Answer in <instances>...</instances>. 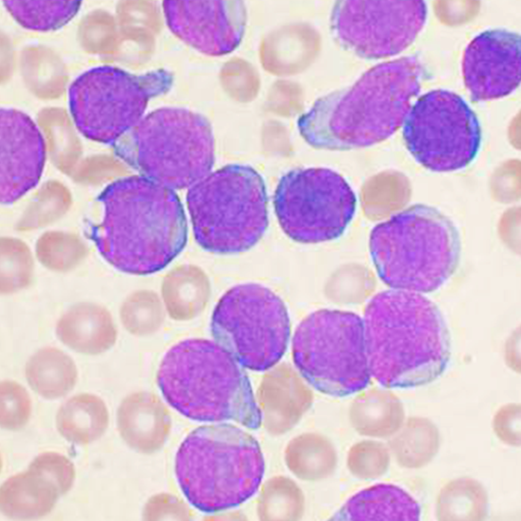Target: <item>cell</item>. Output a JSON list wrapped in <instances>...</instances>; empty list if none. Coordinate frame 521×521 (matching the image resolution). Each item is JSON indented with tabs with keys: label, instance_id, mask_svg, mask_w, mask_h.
I'll return each mask as SVG.
<instances>
[{
	"label": "cell",
	"instance_id": "obj_27",
	"mask_svg": "<svg viewBox=\"0 0 521 521\" xmlns=\"http://www.w3.org/2000/svg\"><path fill=\"white\" fill-rule=\"evenodd\" d=\"M186 506L176 497L166 494L157 495L146 504L144 516L157 519L160 517H188Z\"/></svg>",
	"mask_w": 521,
	"mask_h": 521
},
{
	"label": "cell",
	"instance_id": "obj_15",
	"mask_svg": "<svg viewBox=\"0 0 521 521\" xmlns=\"http://www.w3.org/2000/svg\"><path fill=\"white\" fill-rule=\"evenodd\" d=\"M109 423V414L103 400L83 393L73 396L60 408L56 417L60 433L67 440L86 445L99 439Z\"/></svg>",
	"mask_w": 521,
	"mask_h": 521
},
{
	"label": "cell",
	"instance_id": "obj_19",
	"mask_svg": "<svg viewBox=\"0 0 521 521\" xmlns=\"http://www.w3.org/2000/svg\"><path fill=\"white\" fill-rule=\"evenodd\" d=\"M488 496L483 484L469 477L453 479L443 486L436 502L439 521H482L488 514Z\"/></svg>",
	"mask_w": 521,
	"mask_h": 521
},
{
	"label": "cell",
	"instance_id": "obj_12",
	"mask_svg": "<svg viewBox=\"0 0 521 521\" xmlns=\"http://www.w3.org/2000/svg\"><path fill=\"white\" fill-rule=\"evenodd\" d=\"M60 496L55 484L28 468L2 484L0 509L4 515L12 519L40 518L50 512Z\"/></svg>",
	"mask_w": 521,
	"mask_h": 521
},
{
	"label": "cell",
	"instance_id": "obj_10",
	"mask_svg": "<svg viewBox=\"0 0 521 521\" xmlns=\"http://www.w3.org/2000/svg\"><path fill=\"white\" fill-rule=\"evenodd\" d=\"M119 432L131 448L152 453L164 444L171 427L169 411L153 393L139 391L127 395L117 413Z\"/></svg>",
	"mask_w": 521,
	"mask_h": 521
},
{
	"label": "cell",
	"instance_id": "obj_24",
	"mask_svg": "<svg viewBox=\"0 0 521 521\" xmlns=\"http://www.w3.org/2000/svg\"><path fill=\"white\" fill-rule=\"evenodd\" d=\"M0 424L6 429L22 428L28 421L31 413L30 396L21 385L11 381L0 384Z\"/></svg>",
	"mask_w": 521,
	"mask_h": 521
},
{
	"label": "cell",
	"instance_id": "obj_5",
	"mask_svg": "<svg viewBox=\"0 0 521 521\" xmlns=\"http://www.w3.org/2000/svg\"><path fill=\"white\" fill-rule=\"evenodd\" d=\"M408 145L424 166L437 171L461 168L477 152V118L458 95L433 90L423 95L404 127Z\"/></svg>",
	"mask_w": 521,
	"mask_h": 521
},
{
	"label": "cell",
	"instance_id": "obj_8",
	"mask_svg": "<svg viewBox=\"0 0 521 521\" xmlns=\"http://www.w3.org/2000/svg\"><path fill=\"white\" fill-rule=\"evenodd\" d=\"M417 212L407 211L377 225L369 240L371 256L381 279L393 289L420 286L423 272V233Z\"/></svg>",
	"mask_w": 521,
	"mask_h": 521
},
{
	"label": "cell",
	"instance_id": "obj_3",
	"mask_svg": "<svg viewBox=\"0 0 521 521\" xmlns=\"http://www.w3.org/2000/svg\"><path fill=\"white\" fill-rule=\"evenodd\" d=\"M293 356L306 381L330 396L361 391L371 377L363 320L351 312L322 309L305 317L294 335Z\"/></svg>",
	"mask_w": 521,
	"mask_h": 521
},
{
	"label": "cell",
	"instance_id": "obj_2",
	"mask_svg": "<svg viewBox=\"0 0 521 521\" xmlns=\"http://www.w3.org/2000/svg\"><path fill=\"white\" fill-rule=\"evenodd\" d=\"M179 485L189 503L205 513L238 506L257 491L264 472L259 445L235 425L215 424L193 429L175 458Z\"/></svg>",
	"mask_w": 521,
	"mask_h": 521
},
{
	"label": "cell",
	"instance_id": "obj_26",
	"mask_svg": "<svg viewBox=\"0 0 521 521\" xmlns=\"http://www.w3.org/2000/svg\"><path fill=\"white\" fill-rule=\"evenodd\" d=\"M519 411L505 408L495 415L493 422L494 431L503 443L512 447L521 445Z\"/></svg>",
	"mask_w": 521,
	"mask_h": 521
},
{
	"label": "cell",
	"instance_id": "obj_13",
	"mask_svg": "<svg viewBox=\"0 0 521 521\" xmlns=\"http://www.w3.org/2000/svg\"><path fill=\"white\" fill-rule=\"evenodd\" d=\"M56 330L64 344L88 355L108 350L115 344L118 336L110 313L93 305H81L70 310L60 320Z\"/></svg>",
	"mask_w": 521,
	"mask_h": 521
},
{
	"label": "cell",
	"instance_id": "obj_4",
	"mask_svg": "<svg viewBox=\"0 0 521 521\" xmlns=\"http://www.w3.org/2000/svg\"><path fill=\"white\" fill-rule=\"evenodd\" d=\"M214 340L242 367L267 370L283 356L290 323L281 299L256 283L233 287L220 298L211 317Z\"/></svg>",
	"mask_w": 521,
	"mask_h": 521
},
{
	"label": "cell",
	"instance_id": "obj_6",
	"mask_svg": "<svg viewBox=\"0 0 521 521\" xmlns=\"http://www.w3.org/2000/svg\"><path fill=\"white\" fill-rule=\"evenodd\" d=\"M418 299L393 289L375 296L363 320L371 375L389 388L413 383L419 362Z\"/></svg>",
	"mask_w": 521,
	"mask_h": 521
},
{
	"label": "cell",
	"instance_id": "obj_16",
	"mask_svg": "<svg viewBox=\"0 0 521 521\" xmlns=\"http://www.w3.org/2000/svg\"><path fill=\"white\" fill-rule=\"evenodd\" d=\"M25 375L31 388L47 399L62 397L75 385L77 371L72 359L54 348L40 350L27 361Z\"/></svg>",
	"mask_w": 521,
	"mask_h": 521
},
{
	"label": "cell",
	"instance_id": "obj_9",
	"mask_svg": "<svg viewBox=\"0 0 521 521\" xmlns=\"http://www.w3.org/2000/svg\"><path fill=\"white\" fill-rule=\"evenodd\" d=\"M276 209L281 227L290 238L316 243L343 233L353 216L355 201L352 195H307L278 199Z\"/></svg>",
	"mask_w": 521,
	"mask_h": 521
},
{
	"label": "cell",
	"instance_id": "obj_20",
	"mask_svg": "<svg viewBox=\"0 0 521 521\" xmlns=\"http://www.w3.org/2000/svg\"><path fill=\"white\" fill-rule=\"evenodd\" d=\"M4 7L23 27L39 32L61 28L77 14L80 1H4Z\"/></svg>",
	"mask_w": 521,
	"mask_h": 521
},
{
	"label": "cell",
	"instance_id": "obj_23",
	"mask_svg": "<svg viewBox=\"0 0 521 521\" xmlns=\"http://www.w3.org/2000/svg\"><path fill=\"white\" fill-rule=\"evenodd\" d=\"M120 318L128 333L135 336L144 337L155 333L161 328L165 313L156 297L133 298L122 307Z\"/></svg>",
	"mask_w": 521,
	"mask_h": 521
},
{
	"label": "cell",
	"instance_id": "obj_22",
	"mask_svg": "<svg viewBox=\"0 0 521 521\" xmlns=\"http://www.w3.org/2000/svg\"><path fill=\"white\" fill-rule=\"evenodd\" d=\"M391 459L389 449L383 443L363 440L352 446L346 457V466L355 477L362 480L380 478L388 470Z\"/></svg>",
	"mask_w": 521,
	"mask_h": 521
},
{
	"label": "cell",
	"instance_id": "obj_21",
	"mask_svg": "<svg viewBox=\"0 0 521 521\" xmlns=\"http://www.w3.org/2000/svg\"><path fill=\"white\" fill-rule=\"evenodd\" d=\"M258 510L263 520H293L302 517L305 506L303 494L292 480L277 477L262 488Z\"/></svg>",
	"mask_w": 521,
	"mask_h": 521
},
{
	"label": "cell",
	"instance_id": "obj_1",
	"mask_svg": "<svg viewBox=\"0 0 521 521\" xmlns=\"http://www.w3.org/2000/svg\"><path fill=\"white\" fill-rule=\"evenodd\" d=\"M243 368L214 340L191 338L166 352L156 380L167 403L186 418L256 429L262 413Z\"/></svg>",
	"mask_w": 521,
	"mask_h": 521
},
{
	"label": "cell",
	"instance_id": "obj_14",
	"mask_svg": "<svg viewBox=\"0 0 521 521\" xmlns=\"http://www.w3.org/2000/svg\"><path fill=\"white\" fill-rule=\"evenodd\" d=\"M349 420L359 435L374 438L393 436L404 422L402 404L390 392L375 390L365 392L352 402Z\"/></svg>",
	"mask_w": 521,
	"mask_h": 521
},
{
	"label": "cell",
	"instance_id": "obj_7",
	"mask_svg": "<svg viewBox=\"0 0 521 521\" xmlns=\"http://www.w3.org/2000/svg\"><path fill=\"white\" fill-rule=\"evenodd\" d=\"M466 86L473 100L501 98L512 93L520 79V39L504 30L485 31L467 47L462 62Z\"/></svg>",
	"mask_w": 521,
	"mask_h": 521
},
{
	"label": "cell",
	"instance_id": "obj_25",
	"mask_svg": "<svg viewBox=\"0 0 521 521\" xmlns=\"http://www.w3.org/2000/svg\"><path fill=\"white\" fill-rule=\"evenodd\" d=\"M28 468L41 473L54 483L61 496L70 489L75 477L73 463L65 455L55 452L40 454Z\"/></svg>",
	"mask_w": 521,
	"mask_h": 521
},
{
	"label": "cell",
	"instance_id": "obj_18",
	"mask_svg": "<svg viewBox=\"0 0 521 521\" xmlns=\"http://www.w3.org/2000/svg\"><path fill=\"white\" fill-rule=\"evenodd\" d=\"M285 459L297 477L310 481L331 476L338 462L333 444L325 436L315 432L303 433L294 439L287 447Z\"/></svg>",
	"mask_w": 521,
	"mask_h": 521
},
{
	"label": "cell",
	"instance_id": "obj_11",
	"mask_svg": "<svg viewBox=\"0 0 521 521\" xmlns=\"http://www.w3.org/2000/svg\"><path fill=\"white\" fill-rule=\"evenodd\" d=\"M420 514L418 502L408 491L394 484L379 483L352 495L331 519L416 521Z\"/></svg>",
	"mask_w": 521,
	"mask_h": 521
},
{
	"label": "cell",
	"instance_id": "obj_17",
	"mask_svg": "<svg viewBox=\"0 0 521 521\" xmlns=\"http://www.w3.org/2000/svg\"><path fill=\"white\" fill-rule=\"evenodd\" d=\"M440 435L429 419L410 417L388 442L391 455L400 467L416 469L428 465L438 452Z\"/></svg>",
	"mask_w": 521,
	"mask_h": 521
}]
</instances>
